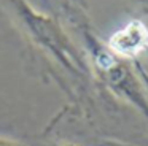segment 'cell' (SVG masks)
<instances>
[{
    "mask_svg": "<svg viewBox=\"0 0 148 146\" xmlns=\"http://www.w3.org/2000/svg\"><path fill=\"white\" fill-rule=\"evenodd\" d=\"M107 48L119 59H135L148 49V27L140 19H132L113 32Z\"/></svg>",
    "mask_w": 148,
    "mask_h": 146,
    "instance_id": "cell-3",
    "label": "cell"
},
{
    "mask_svg": "<svg viewBox=\"0 0 148 146\" xmlns=\"http://www.w3.org/2000/svg\"><path fill=\"white\" fill-rule=\"evenodd\" d=\"M99 75L116 95L132 103L138 111H142L148 117V100L143 92V87L124 60L116 57L107 68L99 72Z\"/></svg>",
    "mask_w": 148,
    "mask_h": 146,
    "instance_id": "cell-2",
    "label": "cell"
},
{
    "mask_svg": "<svg viewBox=\"0 0 148 146\" xmlns=\"http://www.w3.org/2000/svg\"><path fill=\"white\" fill-rule=\"evenodd\" d=\"M56 146H78V145H70L69 143V145H56Z\"/></svg>",
    "mask_w": 148,
    "mask_h": 146,
    "instance_id": "cell-5",
    "label": "cell"
},
{
    "mask_svg": "<svg viewBox=\"0 0 148 146\" xmlns=\"http://www.w3.org/2000/svg\"><path fill=\"white\" fill-rule=\"evenodd\" d=\"M0 146H23V145L18 143V141H13V140L2 138V136H0Z\"/></svg>",
    "mask_w": 148,
    "mask_h": 146,
    "instance_id": "cell-4",
    "label": "cell"
},
{
    "mask_svg": "<svg viewBox=\"0 0 148 146\" xmlns=\"http://www.w3.org/2000/svg\"><path fill=\"white\" fill-rule=\"evenodd\" d=\"M16 19L34 41L58 59L72 73H84L86 63L56 19L34 10L26 0H7Z\"/></svg>",
    "mask_w": 148,
    "mask_h": 146,
    "instance_id": "cell-1",
    "label": "cell"
}]
</instances>
